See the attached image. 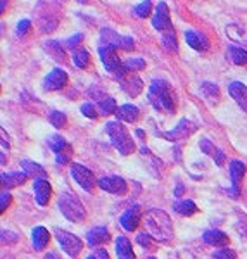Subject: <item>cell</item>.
Returning <instances> with one entry per match:
<instances>
[{"mask_svg":"<svg viewBox=\"0 0 247 259\" xmlns=\"http://www.w3.org/2000/svg\"><path fill=\"white\" fill-rule=\"evenodd\" d=\"M173 209L175 212H178V214H182V216H192L194 212H197V206H195L192 200L183 199V200H177V202L173 204Z\"/></svg>","mask_w":247,"mask_h":259,"instance_id":"d4e9b609","label":"cell"},{"mask_svg":"<svg viewBox=\"0 0 247 259\" xmlns=\"http://www.w3.org/2000/svg\"><path fill=\"white\" fill-rule=\"evenodd\" d=\"M81 112L87 116V118H90V119L97 118V112H95V107L92 106V104H83V106H81Z\"/></svg>","mask_w":247,"mask_h":259,"instance_id":"ab89813d","label":"cell"},{"mask_svg":"<svg viewBox=\"0 0 247 259\" xmlns=\"http://www.w3.org/2000/svg\"><path fill=\"white\" fill-rule=\"evenodd\" d=\"M121 89H123L125 94H128L130 97H137L142 92V89H144V83H142L139 76L130 74V76L121 78Z\"/></svg>","mask_w":247,"mask_h":259,"instance_id":"2e32d148","label":"cell"},{"mask_svg":"<svg viewBox=\"0 0 247 259\" xmlns=\"http://www.w3.org/2000/svg\"><path fill=\"white\" fill-rule=\"evenodd\" d=\"M228 56H230V59H232L233 64H237V66L247 64V50H244V49L230 47L228 49Z\"/></svg>","mask_w":247,"mask_h":259,"instance_id":"4316f807","label":"cell"},{"mask_svg":"<svg viewBox=\"0 0 247 259\" xmlns=\"http://www.w3.org/2000/svg\"><path fill=\"white\" fill-rule=\"evenodd\" d=\"M152 26L156 28L157 31L161 33H168L173 31V26H171V19H170V9L164 2H159L156 7V14L152 18Z\"/></svg>","mask_w":247,"mask_h":259,"instance_id":"ba28073f","label":"cell"},{"mask_svg":"<svg viewBox=\"0 0 247 259\" xmlns=\"http://www.w3.org/2000/svg\"><path fill=\"white\" fill-rule=\"evenodd\" d=\"M149 259H154V257H149Z\"/></svg>","mask_w":247,"mask_h":259,"instance_id":"816d5d0a","label":"cell"},{"mask_svg":"<svg viewBox=\"0 0 247 259\" xmlns=\"http://www.w3.org/2000/svg\"><path fill=\"white\" fill-rule=\"evenodd\" d=\"M116 116H118V119H121V121L133 123V121L139 119V109H137L135 106H132V104H125V106L118 107V111H116Z\"/></svg>","mask_w":247,"mask_h":259,"instance_id":"cb8c5ba5","label":"cell"},{"mask_svg":"<svg viewBox=\"0 0 247 259\" xmlns=\"http://www.w3.org/2000/svg\"><path fill=\"white\" fill-rule=\"evenodd\" d=\"M71 177L76 180V183L81 187L83 190H92V189H94V185H95L94 175H92V171L87 169L85 166L76 164V162H74V164L71 166Z\"/></svg>","mask_w":247,"mask_h":259,"instance_id":"9c48e42d","label":"cell"},{"mask_svg":"<svg viewBox=\"0 0 247 259\" xmlns=\"http://www.w3.org/2000/svg\"><path fill=\"white\" fill-rule=\"evenodd\" d=\"M202 239L208 245H215V247H223V245L228 244L227 233L220 232V230H208Z\"/></svg>","mask_w":247,"mask_h":259,"instance_id":"ffe728a7","label":"cell"},{"mask_svg":"<svg viewBox=\"0 0 247 259\" xmlns=\"http://www.w3.org/2000/svg\"><path fill=\"white\" fill-rule=\"evenodd\" d=\"M49 119L56 128H62L66 124V114H64V112H61V111H52V112H50V116H49Z\"/></svg>","mask_w":247,"mask_h":259,"instance_id":"e575fe53","label":"cell"},{"mask_svg":"<svg viewBox=\"0 0 247 259\" xmlns=\"http://www.w3.org/2000/svg\"><path fill=\"white\" fill-rule=\"evenodd\" d=\"M215 161H216V164H218V166H221V164H223V162H225V154L221 152V150H218V152H216Z\"/></svg>","mask_w":247,"mask_h":259,"instance_id":"f6af8a7d","label":"cell"},{"mask_svg":"<svg viewBox=\"0 0 247 259\" xmlns=\"http://www.w3.org/2000/svg\"><path fill=\"white\" fill-rule=\"evenodd\" d=\"M202 92L208 95L209 99H215L218 100V97H220V92H218V87L213 85V83H202Z\"/></svg>","mask_w":247,"mask_h":259,"instance_id":"d590c367","label":"cell"},{"mask_svg":"<svg viewBox=\"0 0 247 259\" xmlns=\"http://www.w3.org/2000/svg\"><path fill=\"white\" fill-rule=\"evenodd\" d=\"M227 35L228 38H232L233 41H247V33L244 31V28L237 26V24H230V26H227Z\"/></svg>","mask_w":247,"mask_h":259,"instance_id":"f546056e","label":"cell"},{"mask_svg":"<svg viewBox=\"0 0 247 259\" xmlns=\"http://www.w3.org/2000/svg\"><path fill=\"white\" fill-rule=\"evenodd\" d=\"M194 132H195V124H192L190 121H187V119H182L178 123V126L171 133H166L164 137L170 140H180V139H185V137L192 135Z\"/></svg>","mask_w":247,"mask_h":259,"instance_id":"e0dca14e","label":"cell"},{"mask_svg":"<svg viewBox=\"0 0 247 259\" xmlns=\"http://www.w3.org/2000/svg\"><path fill=\"white\" fill-rule=\"evenodd\" d=\"M49 147L52 149L56 154H62L64 150H68V149H69V145H68V142L62 139L61 135H52V137L49 139Z\"/></svg>","mask_w":247,"mask_h":259,"instance_id":"f1b7e54d","label":"cell"},{"mask_svg":"<svg viewBox=\"0 0 247 259\" xmlns=\"http://www.w3.org/2000/svg\"><path fill=\"white\" fill-rule=\"evenodd\" d=\"M49 239H50V235H49L47 228L36 227L35 230H33V233H31V242H33V247H35V250H44L45 247H47Z\"/></svg>","mask_w":247,"mask_h":259,"instance_id":"7402d4cb","label":"cell"},{"mask_svg":"<svg viewBox=\"0 0 247 259\" xmlns=\"http://www.w3.org/2000/svg\"><path fill=\"white\" fill-rule=\"evenodd\" d=\"M73 62H74V66H76V68L85 69L87 66H89V62H90V54L87 52L85 49L74 50V52H73Z\"/></svg>","mask_w":247,"mask_h":259,"instance_id":"83f0119b","label":"cell"},{"mask_svg":"<svg viewBox=\"0 0 247 259\" xmlns=\"http://www.w3.org/2000/svg\"><path fill=\"white\" fill-rule=\"evenodd\" d=\"M215 259H235V252L232 249H221L215 252Z\"/></svg>","mask_w":247,"mask_h":259,"instance_id":"74e56055","label":"cell"},{"mask_svg":"<svg viewBox=\"0 0 247 259\" xmlns=\"http://www.w3.org/2000/svg\"><path fill=\"white\" fill-rule=\"evenodd\" d=\"M33 190H35V197L36 202L40 206H47L50 200V194H52V189H50V183L45 178H38L33 182Z\"/></svg>","mask_w":247,"mask_h":259,"instance_id":"4fadbf2b","label":"cell"},{"mask_svg":"<svg viewBox=\"0 0 247 259\" xmlns=\"http://www.w3.org/2000/svg\"><path fill=\"white\" fill-rule=\"evenodd\" d=\"M30 28H31V21H28V19L19 21V24H18V35H26Z\"/></svg>","mask_w":247,"mask_h":259,"instance_id":"60d3db41","label":"cell"},{"mask_svg":"<svg viewBox=\"0 0 247 259\" xmlns=\"http://www.w3.org/2000/svg\"><path fill=\"white\" fill-rule=\"evenodd\" d=\"M99 187L106 192H111V194H118L123 195L125 192L128 190V185L123 178L119 177H104L99 180Z\"/></svg>","mask_w":247,"mask_h":259,"instance_id":"8fae6325","label":"cell"},{"mask_svg":"<svg viewBox=\"0 0 247 259\" xmlns=\"http://www.w3.org/2000/svg\"><path fill=\"white\" fill-rule=\"evenodd\" d=\"M106 132H107V135L111 137L112 145H114L123 156H128V154L133 152L135 145H133L132 137H130L128 130L125 128L119 121H109L106 124Z\"/></svg>","mask_w":247,"mask_h":259,"instance_id":"3957f363","label":"cell"},{"mask_svg":"<svg viewBox=\"0 0 247 259\" xmlns=\"http://www.w3.org/2000/svg\"><path fill=\"white\" fill-rule=\"evenodd\" d=\"M109 239H111V235H109L106 227H95L87 233V242H89V245L104 244V242H107Z\"/></svg>","mask_w":247,"mask_h":259,"instance_id":"44dd1931","label":"cell"},{"mask_svg":"<svg viewBox=\"0 0 247 259\" xmlns=\"http://www.w3.org/2000/svg\"><path fill=\"white\" fill-rule=\"evenodd\" d=\"M200 149H202L206 154H209V156H213V157H215V156H216V152H218V149L213 147V145H211V142L206 140V139H204V140H200Z\"/></svg>","mask_w":247,"mask_h":259,"instance_id":"f35d334b","label":"cell"},{"mask_svg":"<svg viewBox=\"0 0 247 259\" xmlns=\"http://www.w3.org/2000/svg\"><path fill=\"white\" fill-rule=\"evenodd\" d=\"M99 56H100V61H102L104 68H106L109 73L123 78L125 68H123V62L119 61L118 54H116V49L109 47V45H102V47H99Z\"/></svg>","mask_w":247,"mask_h":259,"instance_id":"5b68a950","label":"cell"},{"mask_svg":"<svg viewBox=\"0 0 247 259\" xmlns=\"http://www.w3.org/2000/svg\"><path fill=\"white\" fill-rule=\"evenodd\" d=\"M137 242H139L142 247H150V245H152L150 237L147 235V233H139V235H137Z\"/></svg>","mask_w":247,"mask_h":259,"instance_id":"b9f144b4","label":"cell"},{"mask_svg":"<svg viewBox=\"0 0 247 259\" xmlns=\"http://www.w3.org/2000/svg\"><path fill=\"white\" fill-rule=\"evenodd\" d=\"M21 168H23V171L28 175V177H33L35 180L45 177V169L42 168L40 164H36V162H31V161L24 159L23 162H21Z\"/></svg>","mask_w":247,"mask_h":259,"instance_id":"484cf974","label":"cell"},{"mask_svg":"<svg viewBox=\"0 0 247 259\" xmlns=\"http://www.w3.org/2000/svg\"><path fill=\"white\" fill-rule=\"evenodd\" d=\"M145 225L150 235H154L157 240L168 242L173 237V225L170 216L161 209H150L145 214Z\"/></svg>","mask_w":247,"mask_h":259,"instance_id":"6da1fadb","label":"cell"},{"mask_svg":"<svg viewBox=\"0 0 247 259\" xmlns=\"http://www.w3.org/2000/svg\"><path fill=\"white\" fill-rule=\"evenodd\" d=\"M140 218H142V207L135 204V206L127 209V212L121 216V227L125 230H128V232H132V230H135L139 227Z\"/></svg>","mask_w":247,"mask_h":259,"instance_id":"7c38bea8","label":"cell"},{"mask_svg":"<svg viewBox=\"0 0 247 259\" xmlns=\"http://www.w3.org/2000/svg\"><path fill=\"white\" fill-rule=\"evenodd\" d=\"M9 204H11V194H7V192H4V194L0 195V209L6 211Z\"/></svg>","mask_w":247,"mask_h":259,"instance_id":"7bdbcfd3","label":"cell"},{"mask_svg":"<svg viewBox=\"0 0 247 259\" xmlns=\"http://www.w3.org/2000/svg\"><path fill=\"white\" fill-rule=\"evenodd\" d=\"M6 6H7V0H2V6H0V12H6Z\"/></svg>","mask_w":247,"mask_h":259,"instance_id":"681fc988","label":"cell"},{"mask_svg":"<svg viewBox=\"0 0 247 259\" xmlns=\"http://www.w3.org/2000/svg\"><path fill=\"white\" fill-rule=\"evenodd\" d=\"M59 209L62 211V214H64L69 221H81L83 218H85V209H83L81 202H79L73 194H69V192L61 194Z\"/></svg>","mask_w":247,"mask_h":259,"instance_id":"277c9868","label":"cell"},{"mask_svg":"<svg viewBox=\"0 0 247 259\" xmlns=\"http://www.w3.org/2000/svg\"><path fill=\"white\" fill-rule=\"evenodd\" d=\"M123 68H125V73H127V71H140L145 68V61L140 59V57H132V59L123 62Z\"/></svg>","mask_w":247,"mask_h":259,"instance_id":"1f68e13d","label":"cell"},{"mask_svg":"<svg viewBox=\"0 0 247 259\" xmlns=\"http://www.w3.org/2000/svg\"><path fill=\"white\" fill-rule=\"evenodd\" d=\"M45 259H59V256H57L56 252H49L47 256H45Z\"/></svg>","mask_w":247,"mask_h":259,"instance_id":"c3c4849f","label":"cell"},{"mask_svg":"<svg viewBox=\"0 0 247 259\" xmlns=\"http://www.w3.org/2000/svg\"><path fill=\"white\" fill-rule=\"evenodd\" d=\"M183 190H185V189H183V185H178L177 190H175V195H177V197L180 199V197H182V194H183Z\"/></svg>","mask_w":247,"mask_h":259,"instance_id":"7dc6e473","label":"cell"},{"mask_svg":"<svg viewBox=\"0 0 247 259\" xmlns=\"http://www.w3.org/2000/svg\"><path fill=\"white\" fill-rule=\"evenodd\" d=\"M162 45L170 50V52H177L178 45H177V36H175L173 31L162 33Z\"/></svg>","mask_w":247,"mask_h":259,"instance_id":"d6a6232c","label":"cell"},{"mask_svg":"<svg viewBox=\"0 0 247 259\" xmlns=\"http://www.w3.org/2000/svg\"><path fill=\"white\" fill-rule=\"evenodd\" d=\"M228 92L232 99L247 112V87L242 81H232L228 85Z\"/></svg>","mask_w":247,"mask_h":259,"instance_id":"5bb4252c","label":"cell"},{"mask_svg":"<svg viewBox=\"0 0 247 259\" xmlns=\"http://www.w3.org/2000/svg\"><path fill=\"white\" fill-rule=\"evenodd\" d=\"M2 185L7 187V189H12V187H19L23 185L28 180V175L24 171H12V173H2Z\"/></svg>","mask_w":247,"mask_h":259,"instance_id":"d6986e66","label":"cell"},{"mask_svg":"<svg viewBox=\"0 0 247 259\" xmlns=\"http://www.w3.org/2000/svg\"><path fill=\"white\" fill-rule=\"evenodd\" d=\"M66 83H68V74H66V71H62V69H52L47 74V76H45L44 89L45 90H50V92H56V90L64 89Z\"/></svg>","mask_w":247,"mask_h":259,"instance_id":"30bf717a","label":"cell"},{"mask_svg":"<svg viewBox=\"0 0 247 259\" xmlns=\"http://www.w3.org/2000/svg\"><path fill=\"white\" fill-rule=\"evenodd\" d=\"M100 38H102L104 45H109V47H112V49H123V50L133 49V40L130 38V36H121L116 31L109 30V28L102 30Z\"/></svg>","mask_w":247,"mask_h":259,"instance_id":"52a82bcc","label":"cell"},{"mask_svg":"<svg viewBox=\"0 0 247 259\" xmlns=\"http://www.w3.org/2000/svg\"><path fill=\"white\" fill-rule=\"evenodd\" d=\"M45 49L50 50V52L56 54L57 59H64V50H62V47L57 41H47V45H45Z\"/></svg>","mask_w":247,"mask_h":259,"instance_id":"8d00e7d4","label":"cell"},{"mask_svg":"<svg viewBox=\"0 0 247 259\" xmlns=\"http://www.w3.org/2000/svg\"><path fill=\"white\" fill-rule=\"evenodd\" d=\"M149 100L156 109L173 112L175 111V100L171 95V87L164 80H154L149 89Z\"/></svg>","mask_w":247,"mask_h":259,"instance_id":"7a4b0ae2","label":"cell"},{"mask_svg":"<svg viewBox=\"0 0 247 259\" xmlns=\"http://www.w3.org/2000/svg\"><path fill=\"white\" fill-rule=\"evenodd\" d=\"M99 107H100V112H102L104 116L107 114H116V111H118V107H116V100L111 99V97H106L102 99L99 102Z\"/></svg>","mask_w":247,"mask_h":259,"instance_id":"4dcf8cb0","label":"cell"},{"mask_svg":"<svg viewBox=\"0 0 247 259\" xmlns=\"http://www.w3.org/2000/svg\"><path fill=\"white\" fill-rule=\"evenodd\" d=\"M185 40H187V44L195 50H208V47H209V41L206 36L195 30H187Z\"/></svg>","mask_w":247,"mask_h":259,"instance_id":"ac0fdd59","label":"cell"},{"mask_svg":"<svg viewBox=\"0 0 247 259\" xmlns=\"http://www.w3.org/2000/svg\"><path fill=\"white\" fill-rule=\"evenodd\" d=\"M54 233H56V239L59 240L62 250H64L66 254H69L71 257L78 256V254L81 252L83 242L79 240L76 235H73V233H69V232H64V230H59V228Z\"/></svg>","mask_w":247,"mask_h":259,"instance_id":"8992f818","label":"cell"},{"mask_svg":"<svg viewBox=\"0 0 247 259\" xmlns=\"http://www.w3.org/2000/svg\"><path fill=\"white\" fill-rule=\"evenodd\" d=\"M116 252H118V259H135L132 244L127 237H118L116 239Z\"/></svg>","mask_w":247,"mask_h":259,"instance_id":"603a6c76","label":"cell"},{"mask_svg":"<svg viewBox=\"0 0 247 259\" xmlns=\"http://www.w3.org/2000/svg\"><path fill=\"white\" fill-rule=\"evenodd\" d=\"M81 40H83V35H81V33H78V35L71 36L69 40H66V45H68L69 49H74V47H76V45H78Z\"/></svg>","mask_w":247,"mask_h":259,"instance_id":"ee69618b","label":"cell"},{"mask_svg":"<svg viewBox=\"0 0 247 259\" xmlns=\"http://www.w3.org/2000/svg\"><path fill=\"white\" fill-rule=\"evenodd\" d=\"M244 173H245V166L240 161H233L230 164V178H232V187H233L230 190V194L233 197H238V185H240L242 178H244Z\"/></svg>","mask_w":247,"mask_h":259,"instance_id":"9a60e30c","label":"cell"},{"mask_svg":"<svg viewBox=\"0 0 247 259\" xmlns=\"http://www.w3.org/2000/svg\"><path fill=\"white\" fill-rule=\"evenodd\" d=\"M87 259H97V257H95V256H89V257H87Z\"/></svg>","mask_w":247,"mask_h":259,"instance_id":"f907efd6","label":"cell"},{"mask_svg":"<svg viewBox=\"0 0 247 259\" xmlns=\"http://www.w3.org/2000/svg\"><path fill=\"white\" fill-rule=\"evenodd\" d=\"M150 11H152V4H150V0H144V2L135 7V16L137 18H147V16L150 14Z\"/></svg>","mask_w":247,"mask_h":259,"instance_id":"836d02e7","label":"cell"},{"mask_svg":"<svg viewBox=\"0 0 247 259\" xmlns=\"http://www.w3.org/2000/svg\"><path fill=\"white\" fill-rule=\"evenodd\" d=\"M95 257H97V259H109V254L106 252V250L99 249L97 252H95Z\"/></svg>","mask_w":247,"mask_h":259,"instance_id":"bcb514c9","label":"cell"}]
</instances>
